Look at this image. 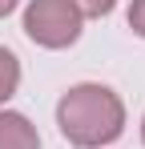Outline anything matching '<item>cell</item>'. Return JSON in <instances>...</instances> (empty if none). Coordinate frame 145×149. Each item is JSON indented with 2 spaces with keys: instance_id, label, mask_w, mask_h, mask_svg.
I'll return each instance as SVG.
<instances>
[{
  "instance_id": "1",
  "label": "cell",
  "mask_w": 145,
  "mask_h": 149,
  "mask_svg": "<svg viewBox=\"0 0 145 149\" xmlns=\"http://www.w3.org/2000/svg\"><path fill=\"white\" fill-rule=\"evenodd\" d=\"M56 125H61V133L72 145H81V149L109 145L121 133V125H125V105L105 85H77L56 105Z\"/></svg>"
},
{
  "instance_id": "2",
  "label": "cell",
  "mask_w": 145,
  "mask_h": 149,
  "mask_svg": "<svg viewBox=\"0 0 145 149\" xmlns=\"http://www.w3.org/2000/svg\"><path fill=\"white\" fill-rule=\"evenodd\" d=\"M24 32L45 49H65L81 36V12L69 0H32L24 8Z\"/></svg>"
},
{
  "instance_id": "3",
  "label": "cell",
  "mask_w": 145,
  "mask_h": 149,
  "mask_svg": "<svg viewBox=\"0 0 145 149\" xmlns=\"http://www.w3.org/2000/svg\"><path fill=\"white\" fill-rule=\"evenodd\" d=\"M0 149H40V137L24 113H0Z\"/></svg>"
},
{
  "instance_id": "4",
  "label": "cell",
  "mask_w": 145,
  "mask_h": 149,
  "mask_svg": "<svg viewBox=\"0 0 145 149\" xmlns=\"http://www.w3.org/2000/svg\"><path fill=\"white\" fill-rule=\"evenodd\" d=\"M20 85V61L12 56L8 49H0V101H8Z\"/></svg>"
},
{
  "instance_id": "5",
  "label": "cell",
  "mask_w": 145,
  "mask_h": 149,
  "mask_svg": "<svg viewBox=\"0 0 145 149\" xmlns=\"http://www.w3.org/2000/svg\"><path fill=\"white\" fill-rule=\"evenodd\" d=\"M69 4L81 12V16H105V12H113L117 0H69Z\"/></svg>"
},
{
  "instance_id": "6",
  "label": "cell",
  "mask_w": 145,
  "mask_h": 149,
  "mask_svg": "<svg viewBox=\"0 0 145 149\" xmlns=\"http://www.w3.org/2000/svg\"><path fill=\"white\" fill-rule=\"evenodd\" d=\"M129 28L145 36V0H133V8H129Z\"/></svg>"
},
{
  "instance_id": "7",
  "label": "cell",
  "mask_w": 145,
  "mask_h": 149,
  "mask_svg": "<svg viewBox=\"0 0 145 149\" xmlns=\"http://www.w3.org/2000/svg\"><path fill=\"white\" fill-rule=\"evenodd\" d=\"M12 8H16V0H0V16H8Z\"/></svg>"
},
{
  "instance_id": "8",
  "label": "cell",
  "mask_w": 145,
  "mask_h": 149,
  "mask_svg": "<svg viewBox=\"0 0 145 149\" xmlns=\"http://www.w3.org/2000/svg\"><path fill=\"white\" fill-rule=\"evenodd\" d=\"M141 137H145V121H141Z\"/></svg>"
}]
</instances>
